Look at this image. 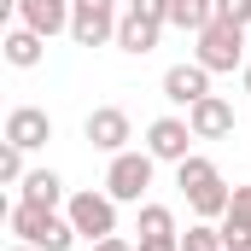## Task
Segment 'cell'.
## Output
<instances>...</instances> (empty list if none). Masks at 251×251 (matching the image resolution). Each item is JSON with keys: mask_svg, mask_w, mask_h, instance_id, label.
Here are the masks:
<instances>
[{"mask_svg": "<svg viewBox=\"0 0 251 251\" xmlns=\"http://www.w3.org/2000/svg\"><path fill=\"white\" fill-rule=\"evenodd\" d=\"M152 170H158V158H152V152H111V170H105V193H111L117 204H146Z\"/></svg>", "mask_w": 251, "mask_h": 251, "instance_id": "3", "label": "cell"}, {"mask_svg": "<svg viewBox=\"0 0 251 251\" xmlns=\"http://www.w3.org/2000/svg\"><path fill=\"white\" fill-rule=\"evenodd\" d=\"M128 12L146 24H170V0H128Z\"/></svg>", "mask_w": 251, "mask_h": 251, "instance_id": "23", "label": "cell"}, {"mask_svg": "<svg viewBox=\"0 0 251 251\" xmlns=\"http://www.w3.org/2000/svg\"><path fill=\"white\" fill-rule=\"evenodd\" d=\"M181 251H222V228L216 222H193L181 234Z\"/></svg>", "mask_w": 251, "mask_h": 251, "instance_id": "20", "label": "cell"}, {"mask_svg": "<svg viewBox=\"0 0 251 251\" xmlns=\"http://www.w3.org/2000/svg\"><path fill=\"white\" fill-rule=\"evenodd\" d=\"M82 134H88L100 152H128V134H134V128H128V111H123V105H94L88 123H82Z\"/></svg>", "mask_w": 251, "mask_h": 251, "instance_id": "7", "label": "cell"}, {"mask_svg": "<svg viewBox=\"0 0 251 251\" xmlns=\"http://www.w3.org/2000/svg\"><path fill=\"white\" fill-rule=\"evenodd\" d=\"M140 251H181V234L176 240H140Z\"/></svg>", "mask_w": 251, "mask_h": 251, "instance_id": "25", "label": "cell"}, {"mask_svg": "<svg viewBox=\"0 0 251 251\" xmlns=\"http://www.w3.org/2000/svg\"><path fill=\"white\" fill-rule=\"evenodd\" d=\"M12 251H41V246H24V240H18V246H12Z\"/></svg>", "mask_w": 251, "mask_h": 251, "instance_id": "28", "label": "cell"}, {"mask_svg": "<svg viewBox=\"0 0 251 251\" xmlns=\"http://www.w3.org/2000/svg\"><path fill=\"white\" fill-rule=\"evenodd\" d=\"M94 251H140V246H128L123 234H105V240H94Z\"/></svg>", "mask_w": 251, "mask_h": 251, "instance_id": "24", "label": "cell"}, {"mask_svg": "<svg viewBox=\"0 0 251 251\" xmlns=\"http://www.w3.org/2000/svg\"><path fill=\"white\" fill-rule=\"evenodd\" d=\"M18 187H24V199H29V204H53V210H59V199H64V181L53 176V170H29Z\"/></svg>", "mask_w": 251, "mask_h": 251, "instance_id": "18", "label": "cell"}, {"mask_svg": "<svg viewBox=\"0 0 251 251\" xmlns=\"http://www.w3.org/2000/svg\"><path fill=\"white\" fill-rule=\"evenodd\" d=\"M193 123L187 117H158V123L146 128V152L158 158V164H181V158H193Z\"/></svg>", "mask_w": 251, "mask_h": 251, "instance_id": "6", "label": "cell"}, {"mask_svg": "<svg viewBox=\"0 0 251 251\" xmlns=\"http://www.w3.org/2000/svg\"><path fill=\"white\" fill-rule=\"evenodd\" d=\"M12 234H18L24 246H41V251H70L82 240L70 216H59L53 204H29V199L12 204Z\"/></svg>", "mask_w": 251, "mask_h": 251, "instance_id": "1", "label": "cell"}, {"mask_svg": "<svg viewBox=\"0 0 251 251\" xmlns=\"http://www.w3.org/2000/svg\"><path fill=\"white\" fill-rule=\"evenodd\" d=\"M240 82H246V94H251V64H246V70H240Z\"/></svg>", "mask_w": 251, "mask_h": 251, "instance_id": "26", "label": "cell"}, {"mask_svg": "<svg viewBox=\"0 0 251 251\" xmlns=\"http://www.w3.org/2000/svg\"><path fill=\"white\" fill-rule=\"evenodd\" d=\"M216 228H222V251H251V204L240 193H234V204H228V216Z\"/></svg>", "mask_w": 251, "mask_h": 251, "instance_id": "14", "label": "cell"}, {"mask_svg": "<svg viewBox=\"0 0 251 251\" xmlns=\"http://www.w3.org/2000/svg\"><path fill=\"white\" fill-rule=\"evenodd\" d=\"M204 94H210V70H204L199 59L164 70V100H170V105H199Z\"/></svg>", "mask_w": 251, "mask_h": 251, "instance_id": "9", "label": "cell"}, {"mask_svg": "<svg viewBox=\"0 0 251 251\" xmlns=\"http://www.w3.org/2000/svg\"><path fill=\"white\" fill-rule=\"evenodd\" d=\"M210 181H222V176H216V164H210L204 152H193V158H181V164H176V187L187 193V199H193V193H204Z\"/></svg>", "mask_w": 251, "mask_h": 251, "instance_id": "15", "label": "cell"}, {"mask_svg": "<svg viewBox=\"0 0 251 251\" xmlns=\"http://www.w3.org/2000/svg\"><path fill=\"white\" fill-rule=\"evenodd\" d=\"M6 140L24 146V152H35V146L53 140V117H47L41 105H12V111H6Z\"/></svg>", "mask_w": 251, "mask_h": 251, "instance_id": "8", "label": "cell"}, {"mask_svg": "<svg viewBox=\"0 0 251 251\" xmlns=\"http://www.w3.org/2000/svg\"><path fill=\"white\" fill-rule=\"evenodd\" d=\"M193 59L204 64L210 76H216V70H246V29H240V24H222V18H210V24L199 29V47H193Z\"/></svg>", "mask_w": 251, "mask_h": 251, "instance_id": "2", "label": "cell"}, {"mask_svg": "<svg viewBox=\"0 0 251 251\" xmlns=\"http://www.w3.org/2000/svg\"><path fill=\"white\" fill-rule=\"evenodd\" d=\"M134 234H140V240H176V210L146 199V204H140V222H134Z\"/></svg>", "mask_w": 251, "mask_h": 251, "instance_id": "17", "label": "cell"}, {"mask_svg": "<svg viewBox=\"0 0 251 251\" xmlns=\"http://www.w3.org/2000/svg\"><path fill=\"white\" fill-rule=\"evenodd\" d=\"M12 12H18V24H29L35 35H59L70 29V0H12Z\"/></svg>", "mask_w": 251, "mask_h": 251, "instance_id": "10", "label": "cell"}, {"mask_svg": "<svg viewBox=\"0 0 251 251\" xmlns=\"http://www.w3.org/2000/svg\"><path fill=\"white\" fill-rule=\"evenodd\" d=\"M210 6H216V18H222V24H240V29L251 24V0H210Z\"/></svg>", "mask_w": 251, "mask_h": 251, "instance_id": "22", "label": "cell"}, {"mask_svg": "<svg viewBox=\"0 0 251 251\" xmlns=\"http://www.w3.org/2000/svg\"><path fill=\"white\" fill-rule=\"evenodd\" d=\"M117 24H123L117 0H70V41H76V47H105V41H117Z\"/></svg>", "mask_w": 251, "mask_h": 251, "instance_id": "4", "label": "cell"}, {"mask_svg": "<svg viewBox=\"0 0 251 251\" xmlns=\"http://www.w3.org/2000/svg\"><path fill=\"white\" fill-rule=\"evenodd\" d=\"M187 123L199 140H222V134H234V105L222 94H204L199 105H187Z\"/></svg>", "mask_w": 251, "mask_h": 251, "instance_id": "11", "label": "cell"}, {"mask_svg": "<svg viewBox=\"0 0 251 251\" xmlns=\"http://www.w3.org/2000/svg\"><path fill=\"white\" fill-rule=\"evenodd\" d=\"M41 53H47V35H35L29 24H18V29L6 35V64H12V70H35Z\"/></svg>", "mask_w": 251, "mask_h": 251, "instance_id": "12", "label": "cell"}, {"mask_svg": "<svg viewBox=\"0 0 251 251\" xmlns=\"http://www.w3.org/2000/svg\"><path fill=\"white\" fill-rule=\"evenodd\" d=\"M210 18H216L210 0H170V24H176V29H193V35H199Z\"/></svg>", "mask_w": 251, "mask_h": 251, "instance_id": "19", "label": "cell"}, {"mask_svg": "<svg viewBox=\"0 0 251 251\" xmlns=\"http://www.w3.org/2000/svg\"><path fill=\"white\" fill-rule=\"evenodd\" d=\"M158 35H164V24H146V18H134V12H123V24H117V47L134 53V59H146V53L158 47Z\"/></svg>", "mask_w": 251, "mask_h": 251, "instance_id": "13", "label": "cell"}, {"mask_svg": "<svg viewBox=\"0 0 251 251\" xmlns=\"http://www.w3.org/2000/svg\"><path fill=\"white\" fill-rule=\"evenodd\" d=\"M64 216L76 222V234H82L88 246H94V240H105V234H117V199H111V193H94V187L70 193Z\"/></svg>", "mask_w": 251, "mask_h": 251, "instance_id": "5", "label": "cell"}, {"mask_svg": "<svg viewBox=\"0 0 251 251\" xmlns=\"http://www.w3.org/2000/svg\"><path fill=\"white\" fill-rule=\"evenodd\" d=\"M234 193H240V199H246V204H251V181H246V187H234Z\"/></svg>", "mask_w": 251, "mask_h": 251, "instance_id": "27", "label": "cell"}, {"mask_svg": "<svg viewBox=\"0 0 251 251\" xmlns=\"http://www.w3.org/2000/svg\"><path fill=\"white\" fill-rule=\"evenodd\" d=\"M24 176H29V170H24V146L6 140V146H0V181H24Z\"/></svg>", "mask_w": 251, "mask_h": 251, "instance_id": "21", "label": "cell"}, {"mask_svg": "<svg viewBox=\"0 0 251 251\" xmlns=\"http://www.w3.org/2000/svg\"><path fill=\"white\" fill-rule=\"evenodd\" d=\"M187 204H193V216H199V222H222V216H228V204H234V187H228V181H210L204 193H193Z\"/></svg>", "mask_w": 251, "mask_h": 251, "instance_id": "16", "label": "cell"}]
</instances>
